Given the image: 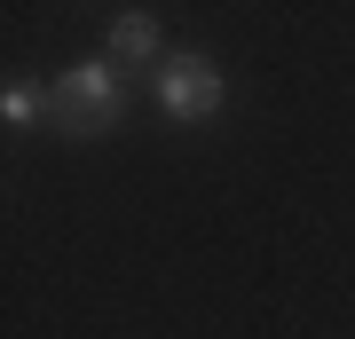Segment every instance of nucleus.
<instances>
[{
    "mask_svg": "<svg viewBox=\"0 0 355 339\" xmlns=\"http://www.w3.org/2000/svg\"><path fill=\"white\" fill-rule=\"evenodd\" d=\"M0 119L8 126H40L48 119V95H40L32 79H8V87H0Z\"/></svg>",
    "mask_w": 355,
    "mask_h": 339,
    "instance_id": "20e7f679",
    "label": "nucleus"
},
{
    "mask_svg": "<svg viewBox=\"0 0 355 339\" xmlns=\"http://www.w3.org/2000/svg\"><path fill=\"white\" fill-rule=\"evenodd\" d=\"M111 63H119V71L166 63V48H158V16H150V8H127V16H111Z\"/></svg>",
    "mask_w": 355,
    "mask_h": 339,
    "instance_id": "7ed1b4c3",
    "label": "nucleus"
},
{
    "mask_svg": "<svg viewBox=\"0 0 355 339\" xmlns=\"http://www.w3.org/2000/svg\"><path fill=\"white\" fill-rule=\"evenodd\" d=\"M55 119H64V134H103V126L119 119V63L95 55V63H71L64 79H55Z\"/></svg>",
    "mask_w": 355,
    "mask_h": 339,
    "instance_id": "f03ea898",
    "label": "nucleus"
},
{
    "mask_svg": "<svg viewBox=\"0 0 355 339\" xmlns=\"http://www.w3.org/2000/svg\"><path fill=\"white\" fill-rule=\"evenodd\" d=\"M158 111L174 119V126L214 119L221 111V63L205 55V48H174V55L158 63Z\"/></svg>",
    "mask_w": 355,
    "mask_h": 339,
    "instance_id": "f257e3e1",
    "label": "nucleus"
}]
</instances>
